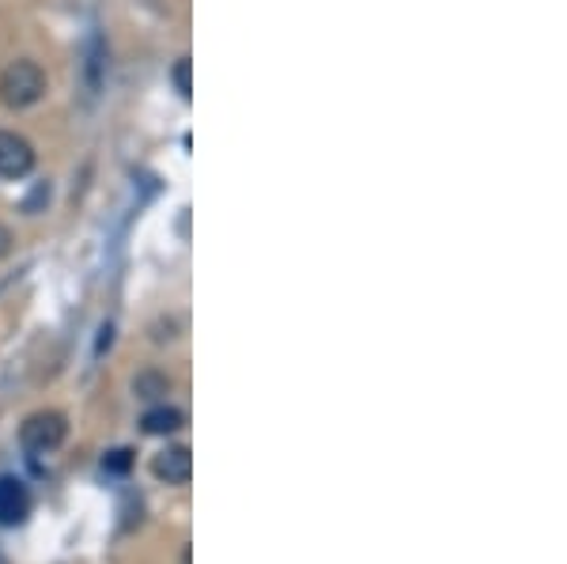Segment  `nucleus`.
I'll list each match as a JSON object with an SVG mask.
<instances>
[{"instance_id":"f257e3e1","label":"nucleus","mask_w":567,"mask_h":564,"mask_svg":"<svg viewBox=\"0 0 567 564\" xmlns=\"http://www.w3.org/2000/svg\"><path fill=\"white\" fill-rule=\"evenodd\" d=\"M43 95H46V72L38 69L35 61H12L0 72V99H4L8 107L15 110L35 107Z\"/></svg>"},{"instance_id":"f03ea898","label":"nucleus","mask_w":567,"mask_h":564,"mask_svg":"<svg viewBox=\"0 0 567 564\" xmlns=\"http://www.w3.org/2000/svg\"><path fill=\"white\" fill-rule=\"evenodd\" d=\"M64 436H69V421H64L61 413H53V409L31 413L20 429V443H23V451H31V455H50V451L61 447Z\"/></svg>"},{"instance_id":"7ed1b4c3","label":"nucleus","mask_w":567,"mask_h":564,"mask_svg":"<svg viewBox=\"0 0 567 564\" xmlns=\"http://www.w3.org/2000/svg\"><path fill=\"white\" fill-rule=\"evenodd\" d=\"M35 167V148L20 133L0 129V179H23Z\"/></svg>"},{"instance_id":"20e7f679","label":"nucleus","mask_w":567,"mask_h":564,"mask_svg":"<svg viewBox=\"0 0 567 564\" xmlns=\"http://www.w3.org/2000/svg\"><path fill=\"white\" fill-rule=\"evenodd\" d=\"M31 515V489L20 478H0V527H20Z\"/></svg>"},{"instance_id":"39448f33","label":"nucleus","mask_w":567,"mask_h":564,"mask_svg":"<svg viewBox=\"0 0 567 564\" xmlns=\"http://www.w3.org/2000/svg\"><path fill=\"white\" fill-rule=\"evenodd\" d=\"M152 473H156L159 481H167V485H185V481L193 478V455L190 447H167L156 455V463H152Z\"/></svg>"},{"instance_id":"423d86ee","label":"nucleus","mask_w":567,"mask_h":564,"mask_svg":"<svg viewBox=\"0 0 567 564\" xmlns=\"http://www.w3.org/2000/svg\"><path fill=\"white\" fill-rule=\"evenodd\" d=\"M141 429L148 432V436H170V432H178L182 429V413L178 409H148L144 413V421H141Z\"/></svg>"},{"instance_id":"0eeeda50","label":"nucleus","mask_w":567,"mask_h":564,"mask_svg":"<svg viewBox=\"0 0 567 564\" xmlns=\"http://www.w3.org/2000/svg\"><path fill=\"white\" fill-rule=\"evenodd\" d=\"M102 470L113 473V478H125V473L133 470V451H129V447L110 451V455L102 458Z\"/></svg>"},{"instance_id":"6e6552de","label":"nucleus","mask_w":567,"mask_h":564,"mask_svg":"<svg viewBox=\"0 0 567 564\" xmlns=\"http://www.w3.org/2000/svg\"><path fill=\"white\" fill-rule=\"evenodd\" d=\"M43 205H50V182H38V187L23 197V213L35 216V213H43Z\"/></svg>"},{"instance_id":"1a4fd4ad","label":"nucleus","mask_w":567,"mask_h":564,"mask_svg":"<svg viewBox=\"0 0 567 564\" xmlns=\"http://www.w3.org/2000/svg\"><path fill=\"white\" fill-rule=\"evenodd\" d=\"M167 379H159V375H141L136 379V398H156V394H164L167 391Z\"/></svg>"},{"instance_id":"9d476101","label":"nucleus","mask_w":567,"mask_h":564,"mask_svg":"<svg viewBox=\"0 0 567 564\" xmlns=\"http://www.w3.org/2000/svg\"><path fill=\"white\" fill-rule=\"evenodd\" d=\"M170 76H174V87H178V95H182V99H190L193 95V87H190V58H182L174 64V72H170Z\"/></svg>"},{"instance_id":"9b49d317","label":"nucleus","mask_w":567,"mask_h":564,"mask_svg":"<svg viewBox=\"0 0 567 564\" xmlns=\"http://www.w3.org/2000/svg\"><path fill=\"white\" fill-rule=\"evenodd\" d=\"M8 251H12V231H8L4 224H0V257H4Z\"/></svg>"}]
</instances>
